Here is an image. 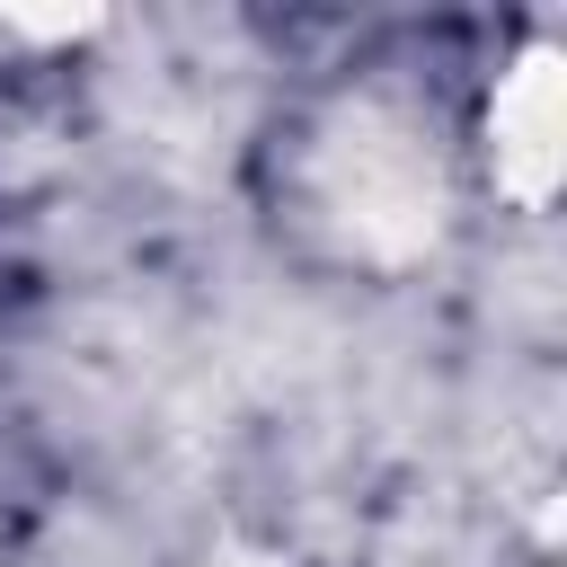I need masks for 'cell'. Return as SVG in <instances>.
<instances>
[{"instance_id": "obj_1", "label": "cell", "mask_w": 567, "mask_h": 567, "mask_svg": "<svg viewBox=\"0 0 567 567\" xmlns=\"http://www.w3.org/2000/svg\"><path fill=\"white\" fill-rule=\"evenodd\" d=\"M558 124H567L558 115V62L549 53L514 62L496 80V97H487V159H496L505 204H523V213L549 204V186H558Z\"/></svg>"}]
</instances>
